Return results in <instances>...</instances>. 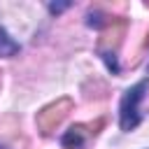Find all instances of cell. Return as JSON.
I'll use <instances>...</instances> for the list:
<instances>
[{"label": "cell", "mask_w": 149, "mask_h": 149, "mask_svg": "<svg viewBox=\"0 0 149 149\" xmlns=\"http://www.w3.org/2000/svg\"><path fill=\"white\" fill-rule=\"evenodd\" d=\"M126 19H121V16H114L102 30H100V37H98V42H95V51H98V56L107 63V68L116 74L119 72V63H116V51H119V47H121V42H123V35H126Z\"/></svg>", "instance_id": "6da1fadb"}, {"label": "cell", "mask_w": 149, "mask_h": 149, "mask_svg": "<svg viewBox=\"0 0 149 149\" xmlns=\"http://www.w3.org/2000/svg\"><path fill=\"white\" fill-rule=\"evenodd\" d=\"M72 107H74V102H72V98H68V95L56 98L54 102L44 105V107L37 112V116H35L37 130H40L44 137L54 135V130H56V128L68 119V114L72 112Z\"/></svg>", "instance_id": "7a4b0ae2"}, {"label": "cell", "mask_w": 149, "mask_h": 149, "mask_svg": "<svg viewBox=\"0 0 149 149\" xmlns=\"http://www.w3.org/2000/svg\"><path fill=\"white\" fill-rule=\"evenodd\" d=\"M147 86H149V81H147V79H142V81H137L135 86H130V88L123 93L121 105H119V123H121V130L130 133V130H135V128H137V123L142 121L137 105H140V100H142V95H144Z\"/></svg>", "instance_id": "3957f363"}, {"label": "cell", "mask_w": 149, "mask_h": 149, "mask_svg": "<svg viewBox=\"0 0 149 149\" xmlns=\"http://www.w3.org/2000/svg\"><path fill=\"white\" fill-rule=\"evenodd\" d=\"M105 126V119L102 116H98L95 121H91V123H74V126H70L68 130H65V135H63V147L65 149H86V144H88V140H93L98 133H100V128Z\"/></svg>", "instance_id": "277c9868"}, {"label": "cell", "mask_w": 149, "mask_h": 149, "mask_svg": "<svg viewBox=\"0 0 149 149\" xmlns=\"http://www.w3.org/2000/svg\"><path fill=\"white\" fill-rule=\"evenodd\" d=\"M19 54V42H14L9 37V33L0 26V56L9 58V56H16Z\"/></svg>", "instance_id": "5b68a950"}, {"label": "cell", "mask_w": 149, "mask_h": 149, "mask_svg": "<svg viewBox=\"0 0 149 149\" xmlns=\"http://www.w3.org/2000/svg\"><path fill=\"white\" fill-rule=\"evenodd\" d=\"M65 7H70V2H58V5L51 2V5H49V12H51V14H58V12H63Z\"/></svg>", "instance_id": "8992f818"}, {"label": "cell", "mask_w": 149, "mask_h": 149, "mask_svg": "<svg viewBox=\"0 0 149 149\" xmlns=\"http://www.w3.org/2000/svg\"><path fill=\"white\" fill-rule=\"evenodd\" d=\"M142 47H149V33H147V37H144V42H142Z\"/></svg>", "instance_id": "52a82bcc"}, {"label": "cell", "mask_w": 149, "mask_h": 149, "mask_svg": "<svg viewBox=\"0 0 149 149\" xmlns=\"http://www.w3.org/2000/svg\"><path fill=\"white\" fill-rule=\"evenodd\" d=\"M0 74H2V72H0Z\"/></svg>", "instance_id": "ba28073f"}]
</instances>
